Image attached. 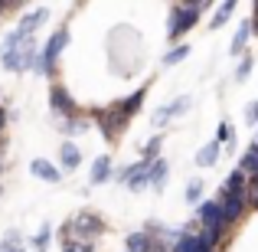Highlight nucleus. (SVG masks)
I'll list each match as a JSON object with an SVG mask.
<instances>
[{
    "label": "nucleus",
    "instance_id": "dca6fc26",
    "mask_svg": "<svg viewBox=\"0 0 258 252\" xmlns=\"http://www.w3.org/2000/svg\"><path fill=\"white\" fill-rule=\"evenodd\" d=\"M239 170L248 180H258V141H252V144L245 147V154H242V161H239Z\"/></svg>",
    "mask_w": 258,
    "mask_h": 252
},
{
    "label": "nucleus",
    "instance_id": "b1692460",
    "mask_svg": "<svg viewBox=\"0 0 258 252\" xmlns=\"http://www.w3.org/2000/svg\"><path fill=\"white\" fill-rule=\"evenodd\" d=\"M151 239L154 236H147V233H131L127 242H124V252H144L147 246H151Z\"/></svg>",
    "mask_w": 258,
    "mask_h": 252
},
{
    "label": "nucleus",
    "instance_id": "c85d7f7f",
    "mask_svg": "<svg viewBox=\"0 0 258 252\" xmlns=\"http://www.w3.org/2000/svg\"><path fill=\"white\" fill-rule=\"evenodd\" d=\"M252 66H255V59L252 56H245L239 66H235V82H245L248 76H252Z\"/></svg>",
    "mask_w": 258,
    "mask_h": 252
},
{
    "label": "nucleus",
    "instance_id": "f704fd0d",
    "mask_svg": "<svg viewBox=\"0 0 258 252\" xmlns=\"http://www.w3.org/2000/svg\"><path fill=\"white\" fill-rule=\"evenodd\" d=\"M0 252H23V246H4L0 242Z\"/></svg>",
    "mask_w": 258,
    "mask_h": 252
},
{
    "label": "nucleus",
    "instance_id": "e433bc0d",
    "mask_svg": "<svg viewBox=\"0 0 258 252\" xmlns=\"http://www.w3.org/2000/svg\"><path fill=\"white\" fill-rule=\"evenodd\" d=\"M252 20H258V0H255V13H252Z\"/></svg>",
    "mask_w": 258,
    "mask_h": 252
},
{
    "label": "nucleus",
    "instance_id": "f257e3e1",
    "mask_svg": "<svg viewBox=\"0 0 258 252\" xmlns=\"http://www.w3.org/2000/svg\"><path fill=\"white\" fill-rule=\"evenodd\" d=\"M196 223L203 226V239L209 246H219L222 236H226V226L229 223L222 220V210H219V200H200L196 203Z\"/></svg>",
    "mask_w": 258,
    "mask_h": 252
},
{
    "label": "nucleus",
    "instance_id": "4468645a",
    "mask_svg": "<svg viewBox=\"0 0 258 252\" xmlns=\"http://www.w3.org/2000/svg\"><path fill=\"white\" fill-rule=\"evenodd\" d=\"M30 174L39 177V180H46V183H59L62 180V170H59L56 164H49V161H43V158L30 161Z\"/></svg>",
    "mask_w": 258,
    "mask_h": 252
},
{
    "label": "nucleus",
    "instance_id": "7ed1b4c3",
    "mask_svg": "<svg viewBox=\"0 0 258 252\" xmlns=\"http://www.w3.org/2000/svg\"><path fill=\"white\" fill-rule=\"evenodd\" d=\"M69 46V30H56L49 39H46V46L36 53V63H33V69L39 72V76H52L56 72V63H59V53Z\"/></svg>",
    "mask_w": 258,
    "mask_h": 252
},
{
    "label": "nucleus",
    "instance_id": "bb28decb",
    "mask_svg": "<svg viewBox=\"0 0 258 252\" xmlns=\"http://www.w3.org/2000/svg\"><path fill=\"white\" fill-rule=\"evenodd\" d=\"M49 242H52V229L49 226H43L36 236H33V249H36V252H46V249H49Z\"/></svg>",
    "mask_w": 258,
    "mask_h": 252
},
{
    "label": "nucleus",
    "instance_id": "6e6552de",
    "mask_svg": "<svg viewBox=\"0 0 258 252\" xmlns=\"http://www.w3.org/2000/svg\"><path fill=\"white\" fill-rule=\"evenodd\" d=\"M49 105H52V112H56V115H62V118H76V115H79L76 98L69 95V88H66V85H59V82L49 88Z\"/></svg>",
    "mask_w": 258,
    "mask_h": 252
},
{
    "label": "nucleus",
    "instance_id": "423d86ee",
    "mask_svg": "<svg viewBox=\"0 0 258 252\" xmlns=\"http://www.w3.org/2000/svg\"><path fill=\"white\" fill-rule=\"evenodd\" d=\"M101 233H105V223L98 213H79L62 226V236H76V239H98Z\"/></svg>",
    "mask_w": 258,
    "mask_h": 252
},
{
    "label": "nucleus",
    "instance_id": "473e14b6",
    "mask_svg": "<svg viewBox=\"0 0 258 252\" xmlns=\"http://www.w3.org/2000/svg\"><path fill=\"white\" fill-rule=\"evenodd\" d=\"M245 121H248V125H252V128L258 125V102H252V105L245 108Z\"/></svg>",
    "mask_w": 258,
    "mask_h": 252
},
{
    "label": "nucleus",
    "instance_id": "f03ea898",
    "mask_svg": "<svg viewBox=\"0 0 258 252\" xmlns=\"http://www.w3.org/2000/svg\"><path fill=\"white\" fill-rule=\"evenodd\" d=\"M36 53H39V46H36V39L30 36L20 46L0 49V66H4L7 72H26V69H33V63H36Z\"/></svg>",
    "mask_w": 258,
    "mask_h": 252
},
{
    "label": "nucleus",
    "instance_id": "f8f14e48",
    "mask_svg": "<svg viewBox=\"0 0 258 252\" xmlns=\"http://www.w3.org/2000/svg\"><path fill=\"white\" fill-rule=\"evenodd\" d=\"M173 252H216V246H209L196 229H193V233L183 229V233L176 236V242H173Z\"/></svg>",
    "mask_w": 258,
    "mask_h": 252
},
{
    "label": "nucleus",
    "instance_id": "5701e85b",
    "mask_svg": "<svg viewBox=\"0 0 258 252\" xmlns=\"http://www.w3.org/2000/svg\"><path fill=\"white\" fill-rule=\"evenodd\" d=\"M160 147H164V134H154L151 141H144V144H141V161L160 158Z\"/></svg>",
    "mask_w": 258,
    "mask_h": 252
},
{
    "label": "nucleus",
    "instance_id": "39448f33",
    "mask_svg": "<svg viewBox=\"0 0 258 252\" xmlns=\"http://www.w3.org/2000/svg\"><path fill=\"white\" fill-rule=\"evenodd\" d=\"M200 23V10H193V7H183L176 4L170 10V23H167V39L170 43H176V39H183L193 26Z\"/></svg>",
    "mask_w": 258,
    "mask_h": 252
},
{
    "label": "nucleus",
    "instance_id": "9b49d317",
    "mask_svg": "<svg viewBox=\"0 0 258 252\" xmlns=\"http://www.w3.org/2000/svg\"><path fill=\"white\" fill-rule=\"evenodd\" d=\"M189 108V95H180V98H173V102H167L164 108H157V112L151 115V125L154 128H164L170 118H176V115H183Z\"/></svg>",
    "mask_w": 258,
    "mask_h": 252
},
{
    "label": "nucleus",
    "instance_id": "ddd939ff",
    "mask_svg": "<svg viewBox=\"0 0 258 252\" xmlns=\"http://www.w3.org/2000/svg\"><path fill=\"white\" fill-rule=\"evenodd\" d=\"M144 98H147V85H141V88H134L127 98H121V102H114V108H118L121 115H124L127 121L134 118V115L141 112V105H144Z\"/></svg>",
    "mask_w": 258,
    "mask_h": 252
},
{
    "label": "nucleus",
    "instance_id": "9d476101",
    "mask_svg": "<svg viewBox=\"0 0 258 252\" xmlns=\"http://www.w3.org/2000/svg\"><path fill=\"white\" fill-rule=\"evenodd\" d=\"M147 164H151V161H138V164L124 167V170L118 174V180L124 183L131 193H141V190H147Z\"/></svg>",
    "mask_w": 258,
    "mask_h": 252
},
{
    "label": "nucleus",
    "instance_id": "f3484780",
    "mask_svg": "<svg viewBox=\"0 0 258 252\" xmlns=\"http://www.w3.org/2000/svg\"><path fill=\"white\" fill-rule=\"evenodd\" d=\"M248 36H252V23L245 20V23L235 26V36H232V43H229V56H239V53H245Z\"/></svg>",
    "mask_w": 258,
    "mask_h": 252
},
{
    "label": "nucleus",
    "instance_id": "a878e982",
    "mask_svg": "<svg viewBox=\"0 0 258 252\" xmlns=\"http://www.w3.org/2000/svg\"><path fill=\"white\" fill-rule=\"evenodd\" d=\"M186 56H189V46H186V43H180V46H173V49L164 56V66H176V63H183Z\"/></svg>",
    "mask_w": 258,
    "mask_h": 252
},
{
    "label": "nucleus",
    "instance_id": "393cba45",
    "mask_svg": "<svg viewBox=\"0 0 258 252\" xmlns=\"http://www.w3.org/2000/svg\"><path fill=\"white\" fill-rule=\"evenodd\" d=\"M62 252H95V242L92 239H72V236H66Z\"/></svg>",
    "mask_w": 258,
    "mask_h": 252
},
{
    "label": "nucleus",
    "instance_id": "2f4dec72",
    "mask_svg": "<svg viewBox=\"0 0 258 252\" xmlns=\"http://www.w3.org/2000/svg\"><path fill=\"white\" fill-rule=\"evenodd\" d=\"M4 246H23V236H20V229H7Z\"/></svg>",
    "mask_w": 258,
    "mask_h": 252
},
{
    "label": "nucleus",
    "instance_id": "2eb2a0df",
    "mask_svg": "<svg viewBox=\"0 0 258 252\" xmlns=\"http://www.w3.org/2000/svg\"><path fill=\"white\" fill-rule=\"evenodd\" d=\"M167 183V161L164 158H154L151 164H147V187H154L160 193Z\"/></svg>",
    "mask_w": 258,
    "mask_h": 252
},
{
    "label": "nucleus",
    "instance_id": "20e7f679",
    "mask_svg": "<svg viewBox=\"0 0 258 252\" xmlns=\"http://www.w3.org/2000/svg\"><path fill=\"white\" fill-rule=\"evenodd\" d=\"M46 20H49V10H46V7H36V10L23 13V17H20V26H17V30H13L7 39H4V46H0V49H7V46H20L23 39H30L33 33H36L39 26L46 23Z\"/></svg>",
    "mask_w": 258,
    "mask_h": 252
},
{
    "label": "nucleus",
    "instance_id": "aec40b11",
    "mask_svg": "<svg viewBox=\"0 0 258 252\" xmlns=\"http://www.w3.org/2000/svg\"><path fill=\"white\" fill-rule=\"evenodd\" d=\"M235 7H239V0H222L219 10L213 13V20H209V30H222V26L229 23V17L235 13Z\"/></svg>",
    "mask_w": 258,
    "mask_h": 252
},
{
    "label": "nucleus",
    "instance_id": "1a4fd4ad",
    "mask_svg": "<svg viewBox=\"0 0 258 252\" xmlns=\"http://www.w3.org/2000/svg\"><path fill=\"white\" fill-rule=\"evenodd\" d=\"M219 210H222V220L226 223H239L248 210V200L245 193H222L219 196Z\"/></svg>",
    "mask_w": 258,
    "mask_h": 252
},
{
    "label": "nucleus",
    "instance_id": "72a5a7b5",
    "mask_svg": "<svg viewBox=\"0 0 258 252\" xmlns=\"http://www.w3.org/2000/svg\"><path fill=\"white\" fill-rule=\"evenodd\" d=\"M183 7H193V10H206V7H213V0H183Z\"/></svg>",
    "mask_w": 258,
    "mask_h": 252
},
{
    "label": "nucleus",
    "instance_id": "6ab92c4d",
    "mask_svg": "<svg viewBox=\"0 0 258 252\" xmlns=\"http://www.w3.org/2000/svg\"><path fill=\"white\" fill-rule=\"evenodd\" d=\"M59 164H62V170H76L82 164V151H79L72 141H66V144L59 147Z\"/></svg>",
    "mask_w": 258,
    "mask_h": 252
},
{
    "label": "nucleus",
    "instance_id": "c756f323",
    "mask_svg": "<svg viewBox=\"0 0 258 252\" xmlns=\"http://www.w3.org/2000/svg\"><path fill=\"white\" fill-rule=\"evenodd\" d=\"M216 141H219V144H229V147H232V144H235V131H232V125H226V121H222L219 131H216Z\"/></svg>",
    "mask_w": 258,
    "mask_h": 252
},
{
    "label": "nucleus",
    "instance_id": "a211bd4d",
    "mask_svg": "<svg viewBox=\"0 0 258 252\" xmlns=\"http://www.w3.org/2000/svg\"><path fill=\"white\" fill-rule=\"evenodd\" d=\"M219 154H222V144L219 141H209V144H203L200 151H196V164L200 167H213V164H219Z\"/></svg>",
    "mask_w": 258,
    "mask_h": 252
},
{
    "label": "nucleus",
    "instance_id": "412c9836",
    "mask_svg": "<svg viewBox=\"0 0 258 252\" xmlns=\"http://www.w3.org/2000/svg\"><path fill=\"white\" fill-rule=\"evenodd\" d=\"M245 190H248V177L242 174L239 167H235L232 174L222 180V193H245Z\"/></svg>",
    "mask_w": 258,
    "mask_h": 252
},
{
    "label": "nucleus",
    "instance_id": "cd10ccee",
    "mask_svg": "<svg viewBox=\"0 0 258 252\" xmlns=\"http://www.w3.org/2000/svg\"><path fill=\"white\" fill-rule=\"evenodd\" d=\"M203 187H206L203 180H189L186 183V193H183V196H186V203H193V207H196V203L203 200Z\"/></svg>",
    "mask_w": 258,
    "mask_h": 252
},
{
    "label": "nucleus",
    "instance_id": "0eeeda50",
    "mask_svg": "<svg viewBox=\"0 0 258 252\" xmlns=\"http://www.w3.org/2000/svg\"><path fill=\"white\" fill-rule=\"evenodd\" d=\"M92 118H95V125L101 128V138H105V141H118V134L127 128V118L114 105L111 108H95Z\"/></svg>",
    "mask_w": 258,
    "mask_h": 252
},
{
    "label": "nucleus",
    "instance_id": "4be33fe9",
    "mask_svg": "<svg viewBox=\"0 0 258 252\" xmlns=\"http://www.w3.org/2000/svg\"><path fill=\"white\" fill-rule=\"evenodd\" d=\"M108 177H111V158H108V154H101V158L92 164V174H88V180L98 187V183H105Z\"/></svg>",
    "mask_w": 258,
    "mask_h": 252
},
{
    "label": "nucleus",
    "instance_id": "c9c22d12",
    "mask_svg": "<svg viewBox=\"0 0 258 252\" xmlns=\"http://www.w3.org/2000/svg\"><path fill=\"white\" fill-rule=\"evenodd\" d=\"M4 125H7V112L0 108V131H4Z\"/></svg>",
    "mask_w": 258,
    "mask_h": 252
},
{
    "label": "nucleus",
    "instance_id": "7c9ffc66",
    "mask_svg": "<svg viewBox=\"0 0 258 252\" xmlns=\"http://www.w3.org/2000/svg\"><path fill=\"white\" fill-rule=\"evenodd\" d=\"M245 200H248V207H255V210H258V180H248V190H245Z\"/></svg>",
    "mask_w": 258,
    "mask_h": 252
}]
</instances>
